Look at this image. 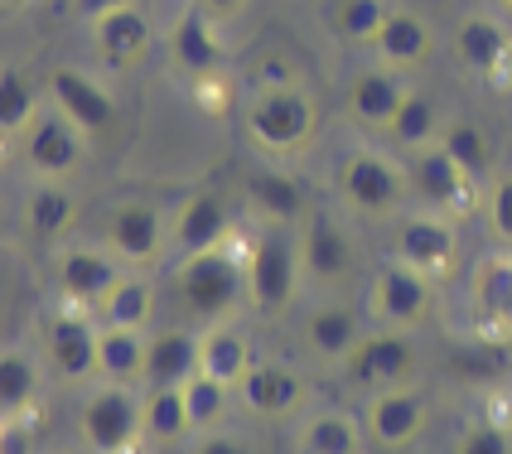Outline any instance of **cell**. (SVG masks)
<instances>
[{
    "label": "cell",
    "mask_w": 512,
    "mask_h": 454,
    "mask_svg": "<svg viewBox=\"0 0 512 454\" xmlns=\"http://www.w3.org/2000/svg\"><path fill=\"white\" fill-rule=\"evenodd\" d=\"M174 310L189 324H223L247 310V256L237 247H213L174 261Z\"/></svg>",
    "instance_id": "obj_1"
},
{
    "label": "cell",
    "mask_w": 512,
    "mask_h": 454,
    "mask_svg": "<svg viewBox=\"0 0 512 454\" xmlns=\"http://www.w3.org/2000/svg\"><path fill=\"white\" fill-rule=\"evenodd\" d=\"M334 194L343 199L348 213L372 218V223H397L401 213L411 208V174L406 160H397L392 150L377 145H353L343 150L334 165Z\"/></svg>",
    "instance_id": "obj_2"
},
{
    "label": "cell",
    "mask_w": 512,
    "mask_h": 454,
    "mask_svg": "<svg viewBox=\"0 0 512 454\" xmlns=\"http://www.w3.org/2000/svg\"><path fill=\"white\" fill-rule=\"evenodd\" d=\"M242 126L247 141L271 155V160H290L314 141L319 126V107H314L310 87L305 83H285V87H252L247 107H242Z\"/></svg>",
    "instance_id": "obj_3"
},
{
    "label": "cell",
    "mask_w": 512,
    "mask_h": 454,
    "mask_svg": "<svg viewBox=\"0 0 512 454\" xmlns=\"http://www.w3.org/2000/svg\"><path fill=\"white\" fill-rule=\"evenodd\" d=\"M247 310L261 319H281L305 290V271H300V247L295 232L285 227H256L247 237Z\"/></svg>",
    "instance_id": "obj_4"
},
{
    "label": "cell",
    "mask_w": 512,
    "mask_h": 454,
    "mask_svg": "<svg viewBox=\"0 0 512 454\" xmlns=\"http://www.w3.org/2000/svg\"><path fill=\"white\" fill-rule=\"evenodd\" d=\"M300 247V271L314 295H343L348 285L363 281V252L353 227L343 223L334 208H310V218L295 227Z\"/></svg>",
    "instance_id": "obj_5"
},
{
    "label": "cell",
    "mask_w": 512,
    "mask_h": 454,
    "mask_svg": "<svg viewBox=\"0 0 512 454\" xmlns=\"http://www.w3.org/2000/svg\"><path fill=\"white\" fill-rule=\"evenodd\" d=\"M78 435L87 454H131L145 445V392L102 382L78 406Z\"/></svg>",
    "instance_id": "obj_6"
},
{
    "label": "cell",
    "mask_w": 512,
    "mask_h": 454,
    "mask_svg": "<svg viewBox=\"0 0 512 454\" xmlns=\"http://www.w3.org/2000/svg\"><path fill=\"white\" fill-rule=\"evenodd\" d=\"M343 382L353 392H392V387H416L421 377V353L416 339L406 329H387V324H372L363 339L353 343V353L343 358Z\"/></svg>",
    "instance_id": "obj_7"
},
{
    "label": "cell",
    "mask_w": 512,
    "mask_h": 454,
    "mask_svg": "<svg viewBox=\"0 0 512 454\" xmlns=\"http://www.w3.org/2000/svg\"><path fill=\"white\" fill-rule=\"evenodd\" d=\"M39 353H44V363H49L58 382H92L97 358H102V319H97V310L63 300L54 314H44Z\"/></svg>",
    "instance_id": "obj_8"
},
{
    "label": "cell",
    "mask_w": 512,
    "mask_h": 454,
    "mask_svg": "<svg viewBox=\"0 0 512 454\" xmlns=\"http://www.w3.org/2000/svg\"><path fill=\"white\" fill-rule=\"evenodd\" d=\"M87 150H92V136H83L58 107H44L34 116V126L15 141V155L34 174V184H68L87 165Z\"/></svg>",
    "instance_id": "obj_9"
},
{
    "label": "cell",
    "mask_w": 512,
    "mask_h": 454,
    "mask_svg": "<svg viewBox=\"0 0 512 454\" xmlns=\"http://www.w3.org/2000/svg\"><path fill=\"white\" fill-rule=\"evenodd\" d=\"M435 285L440 281H430V276L401 266V261H387L382 271L368 276V300H363L368 319L372 324H387V329H406V334L426 329L430 319H435V310H440Z\"/></svg>",
    "instance_id": "obj_10"
},
{
    "label": "cell",
    "mask_w": 512,
    "mask_h": 454,
    "mask_svg": "<svg viewBox=\"0 0 512 454\" xmlns=\"http://www.w3.org/2000/svg\"><path fill=\"white\" fill-rule=\"evenodd\" d=\"M392 261L445 281L459 266V218H445L435 208H406L392 232Z\"/></svg>",
    "instance_id": "obj_11"
},
{
    "label": "cell",
    "mask_w": 512,
    "mask_h": 454,
    "mask_svg": "<svg viewBox=\"0 0 512 454\" xmlns=\"http://www.w3.org/2000/svg\"><path fill=\"white\" fill-rule=\"evenodd\" d=\"M102 242L121 256V266L141 271L155 266L160 256H170V208L155 199H121L107 208Z\"/></svg>",
    "instance_id": "obj_12"
},
{
    "label": "cell",
    "mask_w": 512,
    "mask_h": 454,
    "mask_svg": "<svg viewBox=\"0 0 512 454\" xmlns=\"http://www.w3.org/2000/svg\"><path fill=\"white\" fill-rule=\"evenodd\" d=\"M237 223H242V208L223 189H189L170 208V256L179 261V256L228 247Z\"/></svg>",
    "instance_id": "obj_13"
},
{
    "label": "cell",
    "mask_w": 512,
    "mask_h": 454,
    "mask_svg": "<svg viewBox=\"0 0 512 454\" xmlns=\"http://www.w3.org/2000/svg\"><path fill=\"white\" fill-rule=\"evenodd\" d=\"M450 54L455 63L488 87H512V25L493 10H469L459 15L450 34Z\"/></svg>",
    "instance_id": "obj_14"
},
{
    "label": "cell",
    "mask_w": 512,
    "mask_h": 454,
    "mask_svg": "<svg viewBox=\"0 0 512 454\" xmlns=\"http://www.w3.org/2000/svg\"><path fill=\"white\" fill-rule=\"evenodd\" d=\"M406 174H411V199L416 208H435L445 218H464L484 203V189L455 165V155L445 145H426L406 155Z\"/></svg>",
    "instance_id": "obj_15"
},
{
    "label": "cell",
    "mask_w": 512,
    "mask_h": 454,
    "mask_svg": "<svg viewBox=\"0 0 512 454\" xmlns=\"http://www.w3.org/2000/svg\"><path fill=\"white\" fill-rule=\"evenodd\" d=\"M126 271L131 266H121V256L107 242H63V247H54V285L58 300H68V305L102 310V300L112 295V285Z\"/></svg>",
    "instance_id": "obj_16"
},
{
    "label": "cell",
    "mask_w": 512,
    "mask_h": 454,
    "mask_svg": "<svg viewBox=\"0 0 512 454\" xmlns=\"http://www.w3.org/2000/svg\"><path fill=\"white\" fill-rule=\"evenodd\" d=\"M310 194H305V184L295 179V174L285 170L281 160H261L252 170L242 174V213L252 218L256 227H285V232H295V227L310 218Z\"/></svg>",
    "instance_id": "obj_17"
},
{
    "label": "cell",
    "mask_w": 512,
    "mask_h": 454,
    "mask_svg": "<svg viewBox=\"0 0 512 454\" xmlns=\"http://www.w3.org/2000/svg\"><path fill=\"white\" fill-rule=\"evenodd\" d=\"M44 87H49V107H58V112L68 116L83 136H107L116 126V116H121V107H116V92L97 73H87V68H78V63H58V68H49V78H44Z\"/></svg>",
    "instance_id": "obj_18"
},
{
    "label": "cell",
    "mask_w": 512,
    "mask_h": 454,
    "mask_svg": "<svg viewBox=\"0 0 512 454\" xmlns=\"http://www.w3.org/2000/svg\"><path fill=\"white\" fill-rule=\"evenodd\" d=\"M411 97V83L401 68L387 63H363L348 73L343 83V116L358 126V131H392L401 102Z\"/></svg>",
    "instance_id": "obj_19"
},
{
    "label": "cell",
    "mask_w": 512,
    "mask_h": 454,
    "mask_svg": "<svg viewBox=\"0 0 512 454\" xmlns=\"http://www.w3.org/2000/svg\"><path fill=\"white\" fill-rule=\"evenodd\" d=\"M363 334H368L363 314L343 295H314V305L300 314V348L324 368H343V358Z\"/></svg>",
    "instance_id": "obj_20"
},
{
    "label": "cell",
    "mask_w": 512,
    "mask_h": 454,
    "mask_svg": "<svg viewBox=\"0 0 512 454\" xmlns=\"http://www.w3.org/2000/svg\"><path fill=\"white\" fill-rule=\"evenodd\" d=\"M165 54H170L174 73H184L194 87L208 78H223V63H228V49L218 39V20H208L199 5L179 10V20L165 34Z\"/></svg>",
    "instance_id": "obj_21"
},
{
    "label": "cell",
    "mask_w": 512,
    "mask_h": 454,
    "mask_svg": "<svg viewBox=\"0 0 512 454\" xmlns=\"http://www.w3.org/2000/svg\"><path fill=\"white\" fill-rule=\"evenodd\" d=\"M430 426V401L416 387H392V392H372L363 406V430L372 445L382 450H411Z\"/></svg>",
    "instance_id": "obj_22"
},
{
    "label": "cell",
    "mask_w": 512,
    "mask_h": 454,
    "mask_svg": "<svg viewBox=\"0 0 512 454\" xmlns=\"http://www.w3.org/2000/svg\"><path fill=\"white\" fill-rule=\"evenodd\" d=\"M92 49H97L107 73H136L150 58V49H155V25L141 10V0L121 5V10L102 15V20H92Z\"/></svg>",
    "instance_id": "obj_23"
},
{
    "label": "cell",
    "mask_w": 512,
    "mask_h": 454,
    "mask_svg": "<svg viewBox=\"0 0 512 454\" xmlns=\"http://www.w3.org/2000/svg\"><path fill=\"white\" fill-rule=\"evenodd\" d=\"M237 397L252 416H266V421H285L300 411L305 401V377L290 368V363H276V358H256L247 377L237 382Z\"/></svg>",
    "instance_id": "obj_24"
},
{
    "label": "cell",
    "mask_w": 512,
    "mask_h": 454,
    "mask_svg": "<svg viewBox=\"0 0 512 454\" xmlns=\"http://www.w3.org/2000/svg\"><path fill=\"white\" fill-rule=\"evenodd\" d=\"M78 218H83V203L68 184H34L25 194V208H20V227L39 247H63L73 237Z\"/></svg>",
    "instance_id": "obj_25"
},
{
    "label": "cell",
    "mask_w": 512,
    "mask_h": 454,
    "mask_svg": "<svg viewBox=\"0 0 512 454\" xmlns=\"http://www.w3.org/2000/svg\"><path fill=\"white\" fill-rule=\"evenodd\" d=\"M430 54H435V29L426 25V15L401 10V5L382 20L377 39H372V58H377V63H387V68H401V73L421 68Z\"/></svg>",
    "instance_id": "obj_26"
},
{
    "label": "cell",
    "mask_w": 512,
    "mask_h": 454,
    "mask_svg": "<svg viewBox=\"0 0 512 454\" xmlns=\"http://www.w3.org/2000/svg\"><path fill=\"white\" fill-rule=\"evenodd\" d=\"M44 353H29L25 343H10L0 353V416L5 421H25L34 411V401L44 392Z\"/></svg>",
    "instance_id": "obj_27"
},
{
    "label": "cell",
    "mask_w": 512,
    "mask_h": 454,
    "mask_svg": "<svg viewBox=\"0 0 512 454\" xmlns=\"http://www.w3.org/2000/svg\"><path fill=\"white\" fill-rule=\"evenodd\" d=\"M203 368L199 329H165L150 339V363H145V387H184Z\"/></svg>",
    "instance_id": "obj_28"
},
{
    "label": "cell",
    "mask_w": 512,
    "mask_h": 454,
    "mask_svg": "<svg viewBox=\"0 0 512 454\" xmlns=\"http://www.w3.org/2000/svg\"><path fill=\"white\" fill-rule=\"evenodd\" d=\"M199 358H203V372L223 377L228 387H237V382L247 377V368L256 363L252 339H247V329H242L237 319H223V324L199 329Z\"/></svg>",
    "instance_id": "obj_29"
},
{
    "label": "cell",
    "mask_w": 512,
    "mask_h": 454,
    "mask_svg": "<svg viewBox=\"0 0 512 454\" xmlns=\"http://www.w3.org/2000/svg\"><path fill=\"white\" fill-rule=\"evenodd\" d=\"M440 145L455 155V165L479 189H488V179L498 174V145H493V136H488L479 121H469V116H450L445 121V131H440Z\"/></svg>",
    "instance_id": "obj_30"
},
{
    "label": "cell",
    "mask_w": 512,
    "mask_h": 454,
    "mask_svg": "<svg viewBox=\"0 0 512 454\" xmlns=\"http://www.w3.org/2000/svg\"><path fill=\"white\" fill-rule=\"evenodd\" d=\"M145 363H150V339H145L141 329L102 324V358H97V377L102 382L145 387Z\"/></svg>",
    "instance_id": "obj_31"
},
{
    "label": "cell",
    "mask_w": 512,
    "mask_h": 454,
    "mask_svg": "<svg viewBox=\"0 0 512 454\" xmlns=\"http://www.w3.org/2000/svg\"><path fill=\"white\" fill-rule=\"evenodd\" d=\"M155 305H160V285L150 281L145 271H126L121 281L112 285V295L102 300V310L97 319L102 324H116V329H150V319H155Z\"/></svg>",
    "instance_id": "obj_32"
},
{
    "label": "cell",
    "mask_w": 512,
    "mask_h": 454,
    "mask_svg": "<svg viewBox=\"0 0 512 454\" xmlns=\"http://www.w3.org/2000/svg\"><path fill=\"white\" fill-rule=\"evenodd\" d=\"M445 121H450V112H445V102L440 97H430L426 87H411V97L401 102L397 121H392V141H397V150H426V145H440V131H445Z\"/></svg>",
    "instance_id": "obj_33"
},
{
    "label": "cell",
    "mask_w": 512,
    "mask_h": 454,
    "mask_svg": "<svg viewBox=\"0 0 512 454\" xmlns=\"http://www.w3.org/2000/svg\"><path fill=\"white\" fill-rule=\"evenodd\" d=\"M141 392H145V445H155V450L184 445V435L194 430L184 387H141Z\"/></svg>",
    "instance_id": "obj_34"
},
{
    "label": "cell",
    "mask_w": 512,
    "mask_h": 454,
    "mask_svg": "<svg viewBox=\"0 0 512 454\" xmlns=\"http://www.w3.org/2000/svg\"><path fill=\"white\" fill-rule=\"evenodd\" d=\"M44 107H49V87H39L25 68L0 73V131H5V141H20Z\"/></svg>",
    "instance_id": "obj_35"
},
{
    "label": "cell",
    "mask_w": 512,
    "mask_h": 454,
    "mask_svg": "<svg viewBox=\"0 0 512 454\" xmlns=\"http://www.w3.org/2000/svg\"><path fill=\"white\" fill-rule=\"evenodd\" d=\"M363 435H368V430L358 426L353 416L319 411V416H310V421L300 426L295 454H363Z\"/></svg>",
    "instance_id": "obj_36"
},
{
    "label": "cell",
    "mask_w": 512,
    "mask_h": 454,
    "mask_svg": "<svg viewBox=\"0 0 512 454\" xmlns=\"http://www.w3.org/2000/svg\"><path fill=\"white\" fill-rule=\"evenodd\" d=\"M232 392L237 387H228L223 377H213V372H194L189 382H184V401H189V421H194V430H218L223 421H228V406H232Z\"/></svg>",
    "instance_id": "obj_37"
},
{
    "label": "cell",
    "mask_w": 512,
    "mask_h": 454,
    "mask_svg": "<svg viewBox=\"0 0 512 454\" xmlns=\"http://www.w3.org/2000/svg\"><path fill=\"white\" fill-rule=\"evenodd\" d=\"M387 15H392L387 0H329V29L343 44H368L372 49V39H377Z\"/></svg>",
    "instance_id": "obj_38"
},
{
    "label": "cell",
    "mask_w": 512,
    "mask_h": 454,
    "mask_svg": "<svg viewBox=\"0 0 512 454\" xmlns=\"http://www.w3.org/2000/svg\"><path fill=\"white\" fill-rule=\"evenodd\" d=\"M479 213H484V223H488V232H493V242L512 252V170H498L493 179H488Z\"/></svg>",
    "instance_id": "obj_39"
},
{
    "label": "cell",
    "mask_w": 512,
    "mask_h": 454,
    "mask_svg": "<svg viewBox=\"0 0 512 454\" xmlns=\"http://www.w3.org/2000/svg\"><path fill=\"white\" fill-rule=\"evenodd\" d=\"M512 426H498V421H469L459 430L455 454H512Z\"/></svg>",
    "instance_id": "obj_40"
},
{
    "label": "cell",
    "mask_w": 512,
    "mask_h": 454,
    "mask_svg": "<svg viewBox=\"0 0 512 454\" xmlns=\"http://www.w3.org/2000/svg\"><path fill=\"white\" fill-rule=\"evenodd\" d=\"M479 295H484L493 310H508V300H512V256L488 261L484 276H479Z\"/></svg>",
    "instance_id": "obj_41"
},
{
    "label": "cell",
    "mask_w": 512,
    "mask_h": 454,
    "mask_svg": "<svg viewBox=\"0 0 512 454\" xmlns=\"http://www.w3.org/2000/svg\"><path fill=\"white\" fill-rule=\"evenodd\" d=\"M189 454H252V445L242 435H228V430H203Z\"/></svg>",
    "instance_id": "obj_42"
},
{
    "label": "cell",
    "mask_w": 512,
    "mask_h": 454,
    "mask_svg": "<svg viewBox=\"0 0 512 454\" xmlns=\"http://www.w3.org/2000/svg\"><path fill=\"white\" fill-rule=\"evenodd\" d=\"M189 5H199L203 15L218 20V25H232V20H242L252 10V0H189Z\"/></svg>",
    "instance_id": "obj_43"
},
{
    "label": "cell",
    "mask_w": 512,
    "mask_h": 454,
    "mask_svg": "<svg viewBox=\"0 0 512 454\" xmlns=\"http://www.w3.org/2000/svg\"><path fill=\"white\" fill-rule=\"evenodd\" d=\"M121 5H131V0H73V10L83 15L87 25L102 20V15H112V10H121Z\"/></svg>",
    "instance_id": "obj_44"
},
{
    "label": "cell",
    "mask_w": 512,
    "mask_h": 454,
    "mask_svg": "<svg viewBox=\"0 0 512 454\" xmlns=\"http://www.w3.org/2000/svg\"><path fill=\"white\" fill-rule=\"evenodd\" d=\"M0 5H5L10 15H25V10H29V5H34V0H0Z\"/></svg>",
    "instance_id": "obj_45"
},
{
    "label": "cell",
    "mask_w": 512,
    "mask_h": 454,
    "mask_svg": "<svg viewBox=\"0 0 512 454\" xmlns=\"http://www.w3.org/2000/svg\"><path fill=\"white\" fill-rule=\"evenodd\" d=\"M131 454H160V450H155V445H141V450H131Z\"/></svg>",
    "instance_id": "obj_46"
},
{
    "label": "cell",
    "mask_w": 512,
    "mask_h": 454,
    "mask_svg": "<svg viewBox=\"0 0 512 454\" xmlns=\"http://www.w3.org/2000/svg\"><path fill=\"white\" fill-rule=\"evenodd\" d=\"M498 5H503V10H508V15H512V0H498Z\"/></svg>",
    "instance_id": "obj_47"
},
{
    "label": "cell",
    "mask_w": 512,
    "mask_h": 454,
    "mask_svg": "<svg viewBox=\"0 0 512 454\" xmlns=\"http://www.w3.org/2000/svg\"><path fill=\"white\" fill-rule=\"evenodd\" d=\"M68 454H73V450H68Z\"/></svg>",
    "instance_id": "obj_48"
}]
</instances>
